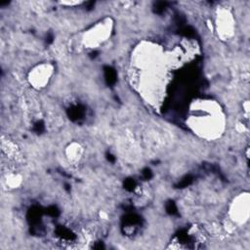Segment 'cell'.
Returning <instances> with one entry per match:
<instances>
[{"mask_svg": "<svg viewBox=\"0 0 250 250\" xmlns=\"http://www.w3.org/2000/svg\"><path fill=\"white\" fill-rule=\"evenodd\" d=\"M51 74L52 66L50 64H41L32 69V71H30L28 79L33 87L42 88L48 83Z\"/></svg>", "mask_w": 250, "mask_h": 250, "instance_id": "6da1fadb", "label": "cell"}, {"mask_svg": "<svg viewBox=\"0 0 250 250\" xmlns=\"http://www.w3.org/2000/svg\"><path fill=\"white\" fill-rule=\"evenodd\" d=\"M249 200L248 195L245 194L242 196V199H238L237 202L233 203L231 208V218L235 222H243L247 220L249 213Z\"/></svg>", "mask_w": 250, "mask_h": 250, "instance_id": "7a4b0ae2", "label": "cell"}, {"mask_svg": "<svg viewBox=\"0 0 250 250\" xmlns=\"http://www.w3.org/2000/svg\"><path fill=\"white\" fill-rule=\"evenodd\" d=\"M108 25L106 23L99 24L87 33V43L91 46L100 44L108 36Z\"/></svg>", "mask_w": 250, "mask_h": 250, "instance_id": "3957f363", "label": "cell"}]
</instances>
